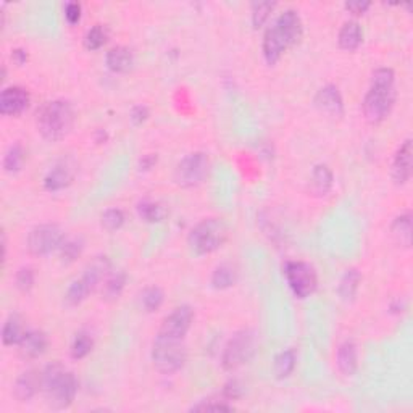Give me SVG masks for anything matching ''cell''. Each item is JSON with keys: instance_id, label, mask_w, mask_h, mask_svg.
I'll return each instance as SVG.
<instances>
[{"instance_id": "cell-1", "label": "cell", "mask_w": 413, "mask_h": 413, "mask_svg": "<svg viewBox=\"0 0 413 413\" xmlns=\"http://www.w3.org/2000/svg\"><path fill=\"white\" fill-rule=\"evenodd\" d=\"M396 73L392 68H376L371 75L368 92L363 99V115L371 124L383 123L396 103Z\"/></svg>"}, {"instance_id": "cell-2", "label": "cell", "mask_w": 413, "mask_h": 413, "mask_svg": "<svg viewBox=\"0 0 413 413\" xmlns=\"http://www.w3.org/2000/svg\"><path fill=\"white\" fill-rule=\"evenodd\" d=\"M78 378L61 363H50L43 370V392L52 409H68L78 394Z\"/></svg>"}, {"instance_id": "cell-3", "label": "cell", "mask_w": 413, "mask_h": 413, "mask_svg": "<svg viewBox=\"0 0 413 413\" xmlns=\"http://www.w3.org/2000/svg\"><path fill=\"white\" fill-rule=\"evenodd\" d=\"M75 108L65 99H57L44 103L38 112V131L50 143L65 139L75 126Z\"/></svg>"}, {"instance_id": "cell-4", "label": "cell", "mask_w": 413, "mask_h": 413, "mask_svg": "<svg viewBox=\"0 0 413 413\" xmlns=\"http://www.w3.org/2000/svg\"><path fill=\"white\" fill-rule=\"evenodd\" d=\"M228 226L222 218H205L189 231L187 244L198 257L217 252L228 240Z\"/></svg>"}, {"instance_id": "cell-5", "label": "cell", "mask_w": 413, "mask_h": 413, "mask_svg": "<svg viewBox=\"0 0 413 413\" xmlns=\"http://www.w3.org/2000/svg\"><path fill=\"white\" fill-rule=\"evenodd\" d=\"M150 358H152L155 370H159L161 375L176 373L184 367L187 360L184 339L164 336L159 333L150 350Z\"/></svg>"}, {"instance_id": "cell-6", "label": "cell", "mask_w": 413, "mask_h": 413, "mask_svg": "<svg viewBox=\"0 0 413 413\" xmlns=\"http://www.w3.org/2000/svg\"><path fill=\"white\" fill-rule=\"evenodd\" d=\"M257 350V336L252 329H240L226 342L222 354V367L234 371L249 363Z\"/></svg>"}, {"instance_id": "cell-7", "label": "cell", "mask_w": 413, "mask_h": 413, "mask_svg": "<svg viewBox=\"0 0 413 413\" xmlns=\"http://www.w3.org/2000/svg\"><path fill=\"white\" fill-rule=\"evenodd\" d=\"M284 278L297 299H307L318 287V275L310 263L300 260H289L283 266Z\"/></svg>"}, {"instance_id": "cell-8", "label": "cell", "mask_w": 413, "mask_h": 413, "mask_svg": "<svg viewBox=\"0 0 413 413\" xmlns=\"http://www.w3.org/2000/svg\"><path fill=\"white\" fill-rule=\"evenodd\" d=\"M210 171V159L205 152H192L186 155L175 170V181L177 186L196 187L202 184Z\"/></svg>"}, {"instance_id": "cell-9", "label": "cell", "mask_w": 413, "mask_h": 413, "mask_svg": "<svg viewBox=\"0 0 413 413\" xmlns=\"http://www.w3.org/2000/svg\"><path fill=\"white\" fill-rule=\"evenodd\" d=\"M65 233L59 224H39L28 234V250L36 257H45L61 247L65 240Z\"/></svg>"}, {"instance_id": "cell-10", "label": "cell", "mask_w": 413, "mask_h": 413, "mask_svg": "<svg viewBox=\"0 0 413 413\" xmlns=\"http://www.w3.org/2000/svg\"><path fill=\"white\" fill-rule=\"evenodd\" d=\"M192 323H194V310H192V307L180 305L170 315L165 317L159 333L164 334V336L184 339L186 334L189 333Z\"/></svg>"}, {"instance_id": "cell-11", "label": "cell", "mask_w": 413, "mask_h": 413, "mask_svg": "<svg viewBox=\"0 0 413 413\" xmlns=\"http://www.w3.org/2000/svg\"><path fill=\"white\" fill-rule=\"evenodd\" d=\"M273 26L281 34V38L286 41L289 49L299 44L302 36H304V23H302L300 15L292 8H287L283 13H280V17L275 20Z\"/></svg>"}, {"instance_id": "cell-12", "label": "cell", "mask_w": 413, "mask_h": 413, "mask_svg": "<svg viewBox=\"0 0 413 413\" xmlns=\"http://www.w3.org/2000/svg\"><path fill=\"white\" fill-rule=\"evenodd\" d=\"M31 103L28 89L22 86L5 87L0 94V113L5 117H20Z\"/></svg>"}, {"instance_id": "cell-13", "label": "cell", "mask_w": 413, "mask_h": 413, "mask_svg": "<svg viewBox=\"0 0 413 413\" xmlns=\"http://www.w3.org/2000/svg\"><path fill=\"white\" fill-rule=\"evenodd\" d=\"M413 171V149L412 139H405L396 150L392 160V180L397 186H404L410 181Z\"/></svg>"}, {"instance_id": "cell-14", "label": "cell", "mask_w": 413, "mask_h": 413, "mask_svg": "<svg viewBox=\"0 0 413 413\" xmlns=\"http://www.w3.org/2000/svg\"><path fill=\"white\" fill-rule=\"evenodd\" d=\"M75 165H73L70 160L57 161L44 176V189L49 192L64 191L75 181Z\"/></svg>"}, {"instance_id": "cell-15", "label": "cell", "mask_w": 413, "mask_h": 413, "mask_svg": "<svg viewBox=\"0 0 413 413\" xmlns=\"http://www.w3.org/2000/svg\"><path fill=\"white\" fill-rule=\"evenodd\" d=\"M313 102L320 112L331 115V117H342L344 115V99L338 86L326 85L318 89Z\"/></svg>"}, {"instance_id": "cell-16", "label": "cell", "mask_w": 413, "mask_h": 413, "mask_svg": "<svg viewBox=\"0 0 413 413\" xmlns=\"http://www.w3.org/2000/svg\"><path fill=\"white\" fill-rule=\"evenodd\" d=\"M43 392V370H28L15 381L13 394L20 402H28Z\"/></svg>"}, {"instance_id": "cell-17", "label": "cell", "mask_w": 413, "mask_h": 413, "mask_svg": "<svg viewBox=\"0 0 413 413\" xmlns=\"http://www.w3.org/2000/svg\"><path fill=\"white\" fill-rule=\"evenodd\" d=\"M47 347H49L47 334L39 329H29L18 344V352L24 360H36L45 354Z\"/></svg>"}, {"instance_id": "cell-18", "label": "cell", "mask_w": 413, "mask_h": 413, "mask_svg": "<svg viewBox=\"0 0 413 413\" xmlns=\"http://www.w3.org/2000/svg\"><path fill=\"white\" fill-rule=\"evenodd\" d=\"M106 65L113 73H128L134 65V54L126 45H115L107 52Z\"/></svg>"}, {"instance_id": "cell-19", "label": "cell", "mask_w": 413, "mask_h": 413, "mask_svg": "<svg viewBox=\"0 0 413 413\" xmlns=\"http://www.w3.org/2000/svg\"><path fill=\"white\" fill-rule=\"evenodd\" d=\"M338 43L342 50L354 52L363 43V29L357 20H349L338 34Z\"/></svg>"}, {"instance_id": "cell-20", "label": "cell", "mask_w": 413, "mask_h": 413, "mask_svg": "<svg viewBox=\"0 0 413 413\" xmlns=\"http://www.w3.org/2000/svg\"><path fill=\"white\" fill-rule=\"evenodd\" d=\"M334 182L333 171L329 170L328 165H315L312 170L310 176V192L317 197L326 196L331 191Z\"/></svg>"}, {"instance_id": "cell-21", "label": "cell", "mask_w": 413, "mask_h": 413, "mask_svg": "<svg viewBox=\"0 0 413 413\" xmlns=\"http://www.w3.org/2000/svg\"><path fill=\"white\" fill-rule=\"evenodd\" d=\"M338 367L342 375L354 376L358 368V352L354 341H344L338 349Z\"/></svg>"}, {"instance_id": "cell-22", "label": "cell", "mask_w": 413, "mask_h": 413, "mask_svg": "<svg viewBox=\"0 0 413 413\" xmlns=\"http://www.w3.org/2000/svg\"><path fill=\"white\" fill-rule=\"evenodd\" d=\"M126 281H128V276L123 270H118V271H113V273H110L101 286L102 287L101 289L102 300H106V302L118 300L123 294L124 286H126Z\"/></svg>"}, {"instance_id": "cell-23", "label": "cell", "mask_w": 413, "mask_h": 413, "mask_svg": "<svg viewBox=\"0 0 413 413\" xmlns=\"http://www.w3.org/2000/svg\"><path fill=\"white\" fill-rule=\"evenodd\" d=\"M239 273L238 268L231 263H222L218 265L215 270H213L212 278H210V284L213 289L217 291H224L233 287L238 283Z\"/></svg>"}, {"instance_id": "cell-24", "label": "cell", "mask_w": 413, "mask_h": 413, "mask_svg": "<svg viewBox=\"0 0 413 413\" xmlns=\"http://www.w3.org/2000/svg\"><path fill=\"white\" fill-rule=\"evenodd\" d=\"M391 234L394 240L402 247H410L412 245V213L405 212L396 217L391 224Z\"/></svg>"}, {"instance_id": "cell-25", "label": "cell", "mask_w": 413, "mask_h": 413, "mask_svg": "<svg viewBox=\"0 0 413 413\" xmlns=\"http://www.w3.org/2000/svg\"><path fill=\"white\" fill-rule=\"evenodd\" d=\"M26 329L23 320L18 315H10L3 323L2 328V342L5 346H18L24 336Z\"/></svg>"}, {"instance_id": "cell-26", "label": "cell", "mask_w": 413, "mask_h": 413, "mask_svg": "<svg viewBox=\"0 0 413 413\" xmlns=\"http://www.w3.org/2000/svg\"><path fill=\"white\" fill-rule=\"evenodd\" d=\"M360 283H362V275L357 268H349L346 270V273L342 275L341 281H339V287L338 292L341 296L342 300H352L355 296H357Z\"/></svg>"}, {"instance_id": "cell-27", "label": "cell", "mask_w": 413, "mask_h": 413, "mask_svg": "<svg viewBox=\"0 0 413 413\" xmlns=\"http://www.w3.org/2000/svg\"><path fill=\"white\" fill-rule=\"evenodd\" d=\"M297 363V355L294 349H286L281 350V352L276 355L275 363H273V371L275 376L278 379H286L294 373Z\"/></svg>"}, {"instance_id": "cell-28", "label": "cell", "mask_w": 413, "mask_h": 413, "mask_svg": "<svg viewBox=\"0 0 413 413\" xmlns=\"http://www.w3.org/2000/svg\"><path fill=\"white\" fill-rule=\"evenodd\" d=\"M92 292H94V287L89 284L87 281L82 278V276H80V278L73 281L70 287H68V291L65 294L66 305H70V307L80 305L81 302H85L87 299L89 294H92Z\"/></svg>"}, {"instance_id": "cell-29", "label": "cell", "mask_w": 413, "mask_h": 413, "mask_svg": "<svg viewBox=\"0 0 413 413\" xmlns=\"http://www.w3.org/2000/svg\"><path fill=\"white\" fill-rule=\"evenodd\" d=\"M138 213L145 223H160L164 222L166 215H168V210H166V207L160 202L143 201L138 205Z\"/></svg>"}, {"instance_id": "cell-30", "label": "cell", "mask_w": 413, "mask_h": 413, "mask_svg": "<svg viewBox=\"0 0 413 413\" xmlns=\"http://www.w3.org/2000/svg\"><path fill=\"white\" fill-rule=\"evenodd\" d=\"M24 160H26V150L23 145L20 143L12 144L3 155V170L12 175L18 173V171H22L23 168Z\"/></svg>"}, {"instance_id": "cell-31", "label": "cell", "mask_w": 413, "mask_h": 413, "mask_svg": "<svg viewBox=\"0 0 413 413\" xmlns=\"http://www.w3.org/2000/svg\"><path fill=\"white\" fill-rule=\"evenodd\" d=\"M165 302V292L160 289L159 286H150L147 289H144L143 296H140V304L145 312L154 313L160 310V307Z\"/></svg>"}, {"instance_id": "cell-32", "label": "cell", "mask_w": 413, "mask_h": 413, "mask_svg": "<svg viewBox=\"0 0 413 413\" xmlns=\"http://www.w3.org/2000/svg\"><path fill=\"white\" fill-rule=\"evenodd\" d=\"M108 29L103 24H94L85 36V47L87 50H99L107 44Z\"/></svg>"}, {"instance_id": "cell-33", "label": "cell", "mask_w": 413, "mask_h": 413, "mask_svg": "<svg viewBox=\"0 0 413 413\" xmlns=\"http://www.w3.org/2000/svg\"><path fill=\"white\" fill-rule=\"evenodd\" d=\"M94 349V339L89 333H78L71 342V357L75 360L86 358Z\"/></svg>"}, {"instance_id": "cell-34", "label": "cell", "mask_w": 413, "mask_h": 413, "mask_svg": "<svg viewBox=\"0 0 413 413\" xmlns=\"http://www.w3.org/2000/svg\"><path fill=\"white\" fill-rule=\"evenodd\" d=\"M82 249H85V244H82V240L80 238L65 239L61 247L59 249L61 261H65V263H73V261H76L81 257Z\"/></svg>"}, {"instance_id": "cell-35", "label": "cell", "mask_w": 413, "mask_h": 413, "mask_svg": "<svg viewBox=\"0 0 413 413\" xmlns=\"http://www.w3.org/2000/svg\"><path fill=\"white\" fill-rule=\"evenodd\" d=\"M276 8V2H254L252 3V24L259 29L268 22L270 15Z\"/></svg>"}, {"instance_id": "cell-36", "label": "cell", "mask_w": 413, "mask_h": 413, "mask_svg": "<svg viewBox=\"0 0 413 413\" xmlns=\"http://www.w3.org/2000/svg\"><path fill=\"white\" fill-rule=\"evenodd\" d=\"M102 226L107 229V231H118V229L123 228L124 222H126V217H124V212L122 208H107L106 212L102 213Z\"/></svg>"}, {"instance_id": "cell-37", "label": "cell", "mask_w": 413, "mask_h": 413, "mask_svg": "<svg viewBox=\"0 0 413 413\" xmlns=\"http://www.w3.org/2000/svg\"><path fill=\"white\" fill-rule=\"evenodd\" d=\"M34 281H36V275L31 266H23V268H20L17 271V275H15V286H17V289L22 292H29L33 289Z\"/></svg>"}, {"instance_id": "cell-38", "label": "cell", "mask_w": 413, "mask_h": 413, "mask_svg": "<svg viewBox=\"0 0 413 413\" xmlns=\"http://www.w3.org/2000/svg\"><path fill=\"white\" fill-rule=\"evenodd\" d=\"M245 388L239 379H229L223 388V399L224 400H238L244 396Z\"/></svg>"}, {"instance_id": "cell-39", "label": "cell", "mask_w": 413, "mask_h": 413, "mask_svg": "<svg viewBox=\"0 0 413 413\" xmlns=\"http://www.w3.org/2000/svg\"><path fill=\"white\" fill-rule=\"evenodd\" d=\"M64 15H65V20L70 24L80 23L81 15H82L81 3H78V2H68L65 5V8H64Z\"/></svg>"}, {"instance_id": "cell-40", "label": "cell", "mask_w": 413, "mask_h": 413, "mask_svg": "<svg viewBox=\"0 0 413 413\" xmlns=\"http://www.w3.org/2000/svg\"><path fill=\"white\" fill-rule=\"evenodd\" d=\"M150 117V110L145 106H136L129 113V119L134 126H143Z\"/></svg>"}, {"instance_id": "cell-41", "label": "cell", "mask_w": 413, "mask_h": 413, "mask_svg": "<svg viewBox=\"0 0 413 413\" xmlns=\"http://www.w3.org/2000/svg\"><path fill=\"white\" fill-rule=\"evenodd\" d=\"M347 12H350L355 17H360V15L367 13V10L371 7V2H365V0H355V2H346L344 3Z\"/></svg>"}, {"instance_id": "cell-42", "label": "cell", "mask_w": 413, "mask_h": 413, "mask_svg": "<svg viewBox=\"0 0 413 413\" xmlns=\"http://www.w3.org/2000/svg\"><path fill=\"white\" fill-rule=\"evenodd\" d=\"M228 400H222V402H201L192 407L191 410H233V405L226 404Z\"/></svg>"}, {"instance_id": "cell-43", "label": "cell", "mask_w": 413, "mask_h": 413, "mask_svg": "<svg viewBox=\"0 0 413 413\" xmlns=\"http://www.w3.org/2000/svg\"><path fill=\"white\" fill-rule=\"evenodd\" d=\"M12 61L18 66L24 65L26 61H28V52H26L24 49H22V47H17V49H13L12 50Z\"/></svg>"}, {"instance_id": "cell-44", "label": "cell", "mask_w": 413, "mask_h": 413, "mask_svg": "<svg viewBox=\"0 0 413 413\" xmlns=\"http://www.w3.org/2000/svg\"><path fill=\"white\" fill-rule=\"evenodd\" d=\"M157 164V155L154 154H149V155H144L143 159L139 161V168L143 171H147L152 168V166Z\"/></svg>"}]
</instances>
